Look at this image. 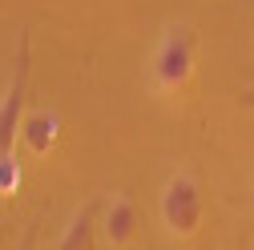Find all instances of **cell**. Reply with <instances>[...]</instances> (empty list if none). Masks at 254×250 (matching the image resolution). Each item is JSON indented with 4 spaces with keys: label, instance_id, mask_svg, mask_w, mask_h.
<instances>
[{
    "label": "cell",
    "instance_id": "cell-1",
    "mask_svg": "<svg viewBox=\"0 0 254 250\" xmlns=\"http://www.w3.org/2000/svg\"><path fill=\"white\" fill-rule=\"evenodd\" d=\"M198 73V57H194V33L186 24H166L153 49V85L162 97H186Z\"/></svg>",
    "mask_w": 254,
    "mask_h": 250
},
{
    "label": "cell",
    "instance_id": "cell-2",
    "mask_svg": "<svg viewBox=\"0 0 254 250\" xmlns=\"http://www.w3.org/2000/svg\"><path fill=\"white\" fill-rule=\"evenodd\" d=\"M157 218L174 242H190L202 230V190L186 170L166 178L162 194H157Z\"/></svg>",
    "mask_w": 254,
    "mask_h": 250
},
{
    "label": "cell",
    "instance_id": "cell-3",
    "mask_svg": "<svg viewBox=\"0 0 254 250\" xmlns=\"http://www.w3.org/2000/svg\"><path fill=\"white\" fill-rule=\"evenodd\" d=\"M24 81H28V53L20 45V61H16V73L0 97V153H12L20 141V125H24Z\"/></svg>",
    "mask_w": 254,
    "mask_h": 250
},
{
    "label": "cell",
    "instance_id": "cell-4",
    "mask_svg": "<svg viewBox=\"0 0 254 250\" xmlns=\"http://www.w3.org/2000/svg\"><path fill=\"white\" fill-rule=\"evenodd\" d=\"M97 226H101V238H105L109 250H125L133 242V234H137V206H133V198L129 194H113L105 202L101 218H97Z\"/></svg>",
    "mask_w": 254,
    "mask_h": 250
},
{
    "label": "cell",
    "instance_id": "cell-5",
    "mask_svg": "<svg viewBox=\"0 0 254 250\" xmlns=\"http://www.w3.org/2000/svg\"><path fill=\"white\" fill-rule=\"evenodd\" d=\"M61 141V117L53 109H28L20 125V145L28 158H53V149Z\"/></svg>",
    "mask_w": 254,
    "mask_h": 250
},
{
    "label": "cell",
    "instance_id": "cell-6",
    "mask_svg": "<svg viewBox=\"0 0 254 250\" xmlns=\"http://www.w3.org/2000/svg\"><path fill=\"white\" fill-rule=\"evenodd\" d=\"M97 214H93V206H81L69 214L65 230H61V242L57 250H93V234H97Z\"/></svg>",
    "mask_w": 254,
    "mask_h": 250
},
{
    "label": "cell",
    "instance_id": "cell-7",
    "mask_svg": "<svg viewBox=\"0 0 254 250\" xmlns=\"http://www.w3.org/2000/svg\"><path fill=\"white\" fill-rule=\"evenodd\" d=\"M24 186V162L12 153H0V198H16Z\"/></svg>",
    "mask_w": 254,
    "mask_h": 250
},
{
    "label": "cell",
    "instance_id": "cell-8",
    "mask_svg": "<svg viewBox=\"0 0 254 250\" xmlns=\"http://www.w3.org/2000/svg\"><path fill=\"white\" fill-rule=\"evenodd\" d=\"M0 250H8V242H4V230H0Z\"/></svg>",
    "mask_w": 254,
    "mask_h": 250
}]
</instances>
